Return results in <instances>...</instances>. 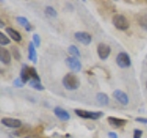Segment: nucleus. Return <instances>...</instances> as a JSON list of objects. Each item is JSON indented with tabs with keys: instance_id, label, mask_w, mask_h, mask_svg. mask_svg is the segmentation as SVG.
<instances>
[{
	"instance_id": "obj_9",
	"label": "nucleus",
	"mask_w": 147,
	"mask_h": 138,
	"mask_svg": "<svg viewBox=\"0 0 147 138\" xmlns=\"http://www.w3.org/2000/svg\"><path fill=\"white\" fill-rule=\"evenodd\" d=\"M54 114H55V116H56L59 120H61V121L63 122H67L70 120V114H69L68 112H66L65 110L61 108V107H55L54 108Z\"/></svg>"
},
{
	"instance_id": "obj_4",
	"label": "nucleus",
	"mask_w": 147,
	"mask_h": 138,
	"mask_svg": "<svg viewBox=\"0 0 147 138\" xmlns=\"http://www.w3.org/2000/svg\"><path fill=\"white\" fill-rule=\"evenodd\" d=\"M116 63L121 68H127L131 66V58L127 53L121 52L117 55Z\"/></svg>"
},
{
	"instance_id": "obj_26",
	"label": "nucleus",
	"mask_w": 147,
	"mask_h": 138,
	"mask_svg": "<svg viewBox=\"0 0 147 138\" xmlns=\"http://www.w3.org/2000/svg\"><path fill=\"white\" fill-rule=\"evenodd\" d=\"M24 85H25V83L20 79V77L16 78V79L13 81V86L15 87H18V89H21V87H24Z\"/></svg>"
},
{
	"instance_id": "obj_16",
	"label": "nucleus",
	"mask_w": 147,
	"mask_h": 138,
	"mask_svg": "<svg viewBox=\"0 0 147 138\" xmlns=\"http://www.w3.org/2000/svg\"><path fill=\"white\" fill-rule=\"evenodd\" d=\"M6 31H7V33L11 37V39H12L13 41H17V43H20V41H21L22 37H21L20 33V32H18V30H14L13 28L7 27V29H6Z\"/></svg>"
},
{
	"instance_id": "obj_13",
	"label": "nucleus",
	"mask_w": 147,
	"mask_h": 138,
	"mask_svg": "<svg viewBox=\"0 0 147 138\" xmlns=\"http://www.w3.org/2000/svg\"><path fill=\"white\" fill-rule=\"evenodd\" d=\"M0 61L4 64H9L11 62L10 53L6 48H0Z\"/></svg>"
},
{
	"instance_id": "obj_7",
	"label": "nucleus",
	"mask_w": 147,
	"mask_h": 138,
	"mask_svg": "<svg viewBox=\"0 0 147 138\" xmlns=\"http://www.w3.org/2000/svg\"><path fill=\"white\" fill-rule=\"evenodd\" d=\"M75 38L84 45L90 44L92 41V37L89 33H87L86 31H77L75 33Z\"/></svg>"
},
{
	"instance_id": "obj_22",
	"label": "nucleus",
	"mask_w": 147,
	"mask_h": 138,
	"mask_svg": "<svg viewBox=\"0 0 147 138\" xmlns=\"http://www.w3.org/2000/svg\"><path fill=\"white\" fill-rule=\"evenodd\" d=\"M11 52H12V55L14 56V59L17 60V61H20V50L17 47V46H12L11 47Z\"/></svg>"
},
{
	"instance_id": "obj_30",
	"label": "nucleus",
	"mask_w": 147,
	"mask_h": 138,
	"mask_svg": "<svg viewBox=\"0 0 147 138\" xmlns=\"http://www.w3.org/2000/svg\"><path fill=\"white\" fill-rule=\"evenodd\" d=\"M109 138H118V135L115 132H109L108 133Z\"/></svg>"
},
{
	"instance_id": "obj_3",
	"label": "nucleus",
	"mask_w": 147,
	"mask_h": 138,
	"mask_svg": "<svg viewBox=\"0 0 147 138\" xmlns=\"http://www.w3.org/2000/svg\"><path fill=\"white\" fill-rule=\"evenodd\" d=\"M75 112L78 117L86 120H98L104 115L102 112H91V110H86L81 109L75 110Z\"/></svg>"
},
{
	"instance_id": "obj_10",
	"label": "nucleus",
	"mask_w": 147,
	"mask_h": 138,
	"mask_svg": "<svg viewBox=\"0 0 147 138\" xmlns=\"http://www.w3.org/2000/svg\"><path fill=\"white\" fill-rule=\"evenodd\" d=\"M113 97L116 99L119 103L122 104V105H127L129 103V97L128 95L123 92L121 89H116L113 92Z\"/></svg>"
},
{
	"instance_id": "obj_15",
	"label": "nucleus",
	"mask_w": 147,
	"mask_h": 138,
	"mask_svg": "<svg viewBox=\"0 0 147 138\" xmlns=\"http://www.w3.org/2000/svg\"><path fill=\"white\" fill-rule=\"evenodd\" d=\"M29 66H27V64H23L22 67H21V70H20V79L24 82V83H27V82H30L31 79H30V71H29Z\"/></svg>"
},
{
	"instance_id": "obj_17",
	"label": "nucleus",
	"mask_w": 147,
	"mask_h": 138,
	"mask_svg": "<svg viewBox=\"0 0 147 138\" xmlns=\"http://www.w3.org/2000/svg\"><path fill=\"white\" fill-rule=\"evenodd\" d=\"M96 101H98V103L100 106H107L109 102V96L106 93H103V92H98L96 94Z\"/></svg>"
},
{
	"instance_id": "obj_28",
	"label": "nucleus",
	"mask_w": 147,
	"mask_h": 138,
	"mask_svg": "<svg viewBox=\"0 0 147 138\" xmlns=\"http://www.w3.org/2000/svg\"><path fill=\"white\" fill-rule=\"evenodd\" d=\"M142 131L139 130V129H135L133 131V138H142Z\"/></svg>"
},
{
	"instance_id": "obj_8",
	"label": "nucleus",
	"mask_w": 147,
	"mask_h": 138,
	"mask_svg": "<svg viewBox=\"0 0 147 138\" xmlns=\"http://www.w3.org/2000/svg\"><path fill=\"white\" fill-rule=\"evenodd\" d=\"M110 52H111V50H110V47L108 44L100 43L98 45V54L101 60L107 59L109 56Z\"/></svg>"
},
{
	"instance_id": "obj_18",
	"label": "nucleus",
	"mask_w": 147,
	"mask_h": 138,
	"mask_svg": "<svg viewBox=\"0 0 147 138\" xmlns=\"http://www.w3.org/2000/svg\"><path fill=\"white\" fill-rule=\"evenodd\" d=\"M29 85L32 87V89H34L36 90H38V91H42L45 89V87L41 85V83L40 81H37V80H33V79H31L30 82H29Z\"/></svg>"
},
{
	"instance_id": "obj_19",
	"label": "nucleus",
	"mask_w": 147,
	"mask_h": 138,
	"mask_svg": "<svg viewBox=\"0 0 147 138\" xmlns=\"http://www.w3.org/2000/svg\"><path fill=\"white\" fill-rule=\"evenodd\" d=\"M68 52L69 53H70L71 55H73L74 57H80L81 56V53H80V51L79 49H78L76 45H70L68 47Z\"/></svg>"
},
{
	"instance_id": "obj_6",
	"label": "nucleus",
	"mask_w": 147,
	"mask_h": 138,
	"mask_svg": "<svg viewBox=\"0 0 147 138\" xmlns=\"http://www.w3.org/2000/svg\"><path fill=\"white\" fill-rule=\"evenodd\" d=\"M1 123L3 125L9 127V128H20L21 127L22 123L21 121L18 119H14V118H9V117H4L1 119Z\"/></svg>"
},
{
	"instance_id": "obj_25",
	"label": "nucleus",
	"mask_w": 147,
	"mask_h": 138,
	"mask_svg": "<svg viewBox=\"0 0 147 138\" xmlns=\"http://www.w3.org/2000/svg\"><path fill=\"white\" fill-rule=\"evenodd\" d=\"M17 21L20 23V24L23 27H26L28 24H30L29 20H28V18H25V17H17Z\"/></svg>"
},
{
	"instance_id": "obj_1",
	"label": "nucleus",
	"mask_w": 147,
	"mask_h": 138,
	"mask_svg": "<svg viewBox=\"0 0 147 138\" xmlns=\"http://www.w3.org/2000/svg\"><path fill=\"white\" fill-rule=\"evenodd\" d=\"M63 85L68 90H76L80 86V80L74 73H68L63 78Z\"/></svg>"
},
{
	"instance_id": "obj_14",
	"label": "nucleus",
	"mask_w": 147,
	"mask_h": 138,
	"mask_svg": "<svg viewBox=\"0 0 147 138\" xmlns=\"http://www.w3.org/2000/svg\"><path fill=\"white\" fill-rule=\"evenodd\" d=\"M29 59L33 64H37L38 57H37V52H36V46L34 45L33 41H30L29 43Z\"/></svg>"
},
{
	"instance_id": "obj_33",
	"label": "nucleus",
	"mask_w": 147,
	"mask_h": 138,
	"mask_svg": "<svg viewBox=\"0 0 147 138\" xmlns=\"http://www.w3.org/2000/svg\"><path fill=\"white\" fill-rule=\"evenodd\" d=\"M4 26H5V24H4L3 20H0V27H1V28H4Z\"/></svg>"
},
{
	"instance_id": "obj_5",
	"label": "nucleus",
	"mask_w": 147,
	"mask_h": 138,
	"mask_svg": "<svg viewBox=\"0 0 147 138\" xmlns=\"http://www.w3.org/2000/svg\"><path fill=\"white\" fill-rule=\"evenodd\" d=\"M65 64H66V66L74 72H79L82 68V64H81L80 61L76 57H74V56L67 57L65 59Z\"/></svg>"
},
{
	"instance_id": "obj_21",
	"label": "nucleus",
	"mask_w": 147,
	"mask_h": 138,
	"mask_svg": "<svg viewBox=\"0 0 147 138\" xmlns=\"http://www.w3.org/2000/svg\"><path fill=\"white\" fill-rule=\"evenodd\" d=\"M29 71H30V78H31V79L37 80V81H40V76L38 75V73H37L36 69H35L33 66H30V67H29Z\"/></svg>"
},
{
	"instance_id": "obj_20",
	"label": "nucleus",
	"mask_w": 147,
	"mask_h": 138,
	"mask_svg": "<svg viewBox=\"0 0 147 138\" xmlns=\"http://www.w3.org/2000/svg\"><path fill=\"white\" fill-rule=\"evenodd\" d=\"M44 13H45L46 16H48L50 18H56L57 17V11L51 6H48V7H45Z\"/></svg>"
},
{
	"instance_id": "obj_29",
	"label": "nucleus",
	"mask_w": 147,
	"mask_h": 138,
	"mask_svg": "<svg viewBox=\"0 0 147 138\" xmlns=\"http://www.w3.org/2000/svg\"><path fill=\"white\" fill-rule=\"evenodd\" d=\"M135 121L138 122H142V123H144L147 124V118H144V117H137L135 118Z\"/></svg>"
},
{
	"instance_id": "obj_27",
	"label": "nucleus",
	"mask_w": 147,
	"mask_h": 138,
	"mask_svg": "<svg viewBox=\"0 0 147 138\" xmlns=\"http://www.w3.org/2000/svg\"><path fill=\"white\" fill-rule=\"evenodd\" d=\"M32 41H33V43L37 48L40 47V37L39 34H37V33L33 34V36H32Z\"/></svg>"
},
{
	"instance_id": "obj_31",
	"label": "nucleus",
	"mask_w": 147,
	"mask_h": 138,
	"mask_svg": "<svg viewBox=\"0 0 147 138\" xmlns=\"http://www.w3.org/2000/svg\"><path fill=\"white\" fill-rule=\"evenodd\" d=\"M25 30H26L27 31H31L32 30H33V28H32V26L30 25V24H28V25L25 27Z\"/></svg>"
},
{
	"instance_id": "obj_12",
	"label": "nucleus",
	"mask_w": 147,
	"mask_h": 138,
	"mask_svg": "<svg viewBox=\"0 0 147 138\" xmlns=\"http://www.w3.org/2000/svg\"><path fill=\"white\" fill-rule=\"evenodd\" d=\"M135 20L142 29L147 30V11L138 13L135 16Z\"/></svg>"
},
{
	"instance_id": "obj_32",
	"label": "nucleus",
	"mask_w": 147,
	"mask_h": 138,
	"mask_svg": "<svg viewBox=\"0 0 147 138\" xmlns=\"http://www.w3.org/2000/svg\"><path fill=\"white\" fill-rule=\"evenodd\" d=\"M24 138H40L39 136H36V135H32V136H26Z\"/></svg>"
},
{
	"instance_id": "obj_34",
	"label": "nucleus",
	"mask_w": 147,
	"mask_h": 138,
	"mask_svg": "<svg viewBox=\"0 0 147 138\" xmlns=\"http://www.w3.org/2000/svg\"><path fill=\"white\" fill-rule=\"evenodd\" d=\"M146 89H147V81H146Z\"/></svg>"
},
{
	"instance_id": "obj_24",
	"label": "nucleus",
	"mask_w": 147,
	"mask_h": 138,
	"mask_svg": "<svg viewBox=\"0 0 147 138\" xmlns=\"http://www.w3.org/2000/svg\"><path fill=\"white\" fill-rule=\"evenodd\" d=\"M9 43H10V40H9L3 32H0V44L4 46V45L9 44Z\"/></svg>"
},
{
	"instance_id": "obj_2",
	"label": "nucleus",
	"mask_w": 147,
	"mask_h": 138,
	"mask_svg": "<svg viewBox=\"0 0 147 138\" xmlns=\"http://www.w3.org/2000/svg\"><path fill=\"white\" fill-rule=\"evenodd\" d=\"M112 24L119 30H127L130 27V22H129L128 18L121 14H116L113 16Z\"/></svg>"
},
{
	"instance_id": "obj_23",
	"label": "nucleus",
	"mask_w": 147,
	"mask_h": 138,
	"mask_svg": "<svg viewBox=\"0 0 147 138\" xmlns=\"http://www.w3.org/2000/svg\"><path fill=\"white\" fill-rule=\"evenodd\" d=\"M29 132H30V127L26 126V127H23L22 129H18V131L14 133V135H16L17 136H24Z\"/></svg>"
},
{
	"instance_id": "obj_11",
	"label": "nucleus",
	"mask_w": 147,
	"mask_h": 138,
	"mask_svg": "<svg viewBox=\"0 0 147 138\" xmlns=\"http://www.w3.org/2000/svg\"><path fill=\"white\" fill-rule=\"evenodd\" d=\"M108 122L111 126L115 128H121L126 125L127 123V120L125 119H121V118H117V117H113V116H109L108 117Z\"/></svg>"
}]
</instances>
